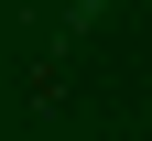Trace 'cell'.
Wrapping results in <instances>:
<instances>
[{
	"label": "cell",
	"instance_id": "cell-1",
	"mask_svg": "<svg viewBox=\"0 0 152 141\" xmlns=\"http://www.w3.org/2000/svg\"><path fill=\"white\" fill-rule=\"evenodd\" d=\"M76 11H109V0H76Z\"/></svg>",
	"mask_w": 152,
	"mask_h": 141
}]
</instances>
